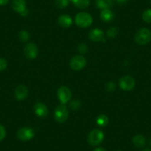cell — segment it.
Listing matches in <instances>:
<instances>
[{"label": "cell", "mask_w": 151, "mask_h": 151, "mask_svg": "<svg viewBox=\"0 0 151 151\" xmlns=\"http://www.w3.org/2000/svg\"><path fill=\"white\" fill-rule=\"evenodd\" d=\"M55 6L58 8H65L69 3V0H55Z\"/></svg>", "instance_id": "ffe728a7"}, {"label": "cell", "mask_w": 151, "mask_h": 151, "mask_svg": "<svg viewBox=\"0 0 151 151\" xmlns=\"http://www.w3.org/2000/svg\"><path fill=\"white\" fill-rule=\"evenodd\" d=\"M150 3H151V0H150Z\"/></svg>", "instance_id": "e575fe53"}, {"label": "cell", "mask_w": 151, "mask_h": 151, "mask_svg": "<svg viewBox=\"0 0 151 151\" xmlns=\"http://www.w3.org/2000/svg\"><path fill=\"white\" fill-rule=\"evenodd\" d=\"M104 139V133L99 129H95L89 133L88 137V143L91 146H97L102 142Z\"/></svg>", "instance_id": "3957f363"}, {"label": "cell", "mask_w": 151, "mask_h": 151, "mask_svg": "<svg viewBox=\"0 0 151 151\" xmlns=\"http://www.w3.org/2000/svg\"><path fill=\"white\" fill-rule=\"evenodd\" d=\"M88 46H87L85 44H84V43H82V44H80L79 46H78V51L81 53H86L87 51H88Z\"/></svg>", "instance_id": "d4e9b609"}, {"label": "cell", "mask_w": 151, "mask_h": 151, "mask_svg": "<svg viewBox=\"0 0 151 151\" xmlns=\"http://www.w3.org/2000/svg\"><path fill=\"white\" fill-rule=\"evenodd\" d=\"M76 24L79 27L85 28L92 24L93 18L89 14L86 12H80L76 16L75 18Z\"/></svg>", "instance_id": "7a4b0ae2"}, {"label": "cell", "mask_w": 151, "mask_h": 151, "mask_svg": "<svg viewBox=\"0 0 151 151\" xmlns=\"http://www.w3.org/2000/svg\"><path fill=\"white\" fill-rule=\"evenodd\" d=\"M149 144H150V146H151V137L150 138V140H149Z\"/></svg>", "instance_id": "836d02e7"}, {"label": "cell", "mask_w": 151, "mask_h": 151, "mask_svg": "<svg viewBox=\"0 0 151 151\" xmlns=\"http://www.w3.org/2000/svg\"><path fill=\"white\" fill-rule=\"evenodd\" d=\"M28 95V90L24 85H20L17 86L15 90V97L18 101H22L25 99Z\"/></svg>", "instance_id": "30bf717a"}, {"label": "cell", "mask_w": 151, "mask_h": 151, "mask_svg": "<svg viewBox=\"0 0 151 151\" xmlns=\"http://www.w3.org/2000/svg\"><path fill=\"white\" fill-rule=\"evenodd\" d=\"M69 1H71L76 7L81 9L88 8L90 5V0H69Z\"/></svg>", "instance_id": "ac0fdd59"}, {"label": "cell", "mask_w": 151, "mask_h": 151, "mask_svg": "<svg viewBox=\"0 0 151 151\" xmlns=\"http://www.w3.org/2000/svg\"><path fill=\"white\" fill-rule=\"evenodd\" d=\"M27 14H28V10L26 9V10H24V11H23L21 15L22 16V17H26V16H27Z\"/></svg>", "instance_id": "f546056e"}, {"label": "cell", "mask_w": 151, "mask_h": 151, "mask_svg": "<svg viewBox=\"0 0 151 151\" xmlns=\"http://www.w3.org/2000/svg\"><path fill=\"white\" fill-rule=\"evenodd\" d=\"M93 151H106V150H104V148L99 147V148H96V149H95V150H94Z\"/></svg>", "instance_id": "4dcf8cb0"}, {"label": "cell", "mask_w": 151, "mask_h": 151, "mask_svg": "<svg viewBox=\"0 0 151 151\" xmlns=\"http://www.w3.org/2000/svg\"><path fill=\"white\" fill-rule=\"evenodd\" d=\"M113 17H114V15H113V12L109 9L102 10L101 14H100V17H101V20L105 22L111 21L113 19Z\"/></svg>", "instance_id": "9a60e30c"}, {"label": "cell", "mask_w": 151, "mask_h": 151, "mask_svg": "<svg viewBox=\"0 0 151 151\" xmlns=\"http://www.w3.org/2000/svg\"><path fill=\"white\" fill-rule=\"evenodd\" d=\"M5 136H6V130L2 124H0V141L3 140Z\"/></svg>", "instance_id": "83f0119b"}, {"label": "cell", "mask_w": 151, "mask_h": 151, "mask_svg": "<svg viewBox=\"0 0 151 151\" xmlns=\"http://www.w3.org/2000/svg\"><path fill=\"white\" fill-rule=\"evenodd\" d=\"M142 151H151V149H145Z\"/></svg>", "instance_id": "d6a6232c"}, {"label": "cell", "mask_w": 151, "mask_h": 151, "mask_svg": "<svg viewBox=\"0 0 151 151\" xmlns=\"http://www.w3.org/2000/svg\"><path fill=\"white\" fill-rule=\"evenodd\" d=\"M142 19L147 23H151V9L145 11L142 14Z\"/></svg>", "instance_id": "44dd1931"}, {"label": "cell", "mask_w": 151, "mask_h": 151, "mask_svg": "<svg viewBox=\"0 0 151 151\" xmlns=\"http://www.w3.org/2000/svg\"><path fill=\"white\" fill-rule=\"evenodd\" d=\"M87 61L82 56H75L70 61V66L73 70H81L85 67Z\"/></svg>", "instance_id": "5b68a950"}, {"label": "cell", "mask_w": 151, "mask_h": 151, "mask_svg": "<svg viewBox=\"0 0 151 151\" xmlns=\"http://www.w3.org/2000/svg\"><path fill=\"white\" fill-rule=\"evenodd\" d=\"M72 19L68 15H61L58 18V23L61 27L68 28L72 24Z\"/></svg>", "instance_id": "5bb4252c"}, {"label": "cell", "mask_w": 151, "mask_h": 151, "mask_svg": "<svg viewBox=\"0 0 151 151\" xmlns=\"http://www.w3.org/2000/svg\"><path fill=\"white\" fill-rule=\"evenodd\" d=\"M58 97L63 104H66L71 98V92L69 88L66 86H62L58 90Z\"/></svg>", "instance_id": "ba28073f"}, {"label": "cell", "mask_w": 151, "mask_h": 151, "mask_svg": "<svg viewBox=\"0 0 151 151\" xmlns=\"http://www.w3.org/2000/svg\"><path fill=\"white\" fill-rule=\"evenodd\" d=\"M119 86L124 91H130L135 87V80L130 76H125L119 79Z\"/></svg>", "instance_id": "52a82bcc"}, {"label": "cell", "mask_w": 151, "mask_h": 151, "mask_svg": "<svg viewBox=\"0 0 151 151\" xmlns=\"http://www.w3.org/2000/svg\"><path fill=\"white\" fill-rule=\"evenodd\" d=\"M118 33V29L116 27H110L108 29V30L107 31V35L109 38H113L115 37L116 36Z\"/></svg>", "instance_id": "603a6c76"}, {"label": "cell", "mask_w": 151, "mask_h": 151, "mask_svg": "<svg viewBox=\"0 0 151 151\" xmlns=\"http://www.w3.org/2000/svg\"><path fill=\"white\" fill-rule=\"evenodd\" d=\"M89 38L93 42H104V32L99 29H93L89 33Z\"/></svg>", "instance_id": "7c38bea8"}, {"label": "cell", "mask_w": 151, "mask_h": 151, "mask_svg": "<svg viewBox=\"0 0 151 151\" xmlns=\"http://www.w3.org/2000/svg\"><path fill=\"white\" fill-rule=\"evenodd\" d=\"M115 88H116V85L113 82H107L105 85V89L107 90V91H109V92H110V91H113V90L115 89Z\"/></svg>", "instance_id": "484cf974"}, {"label": "cell", "mask_w": 151, "mask_h": 151, "mask_svg": "<svg viewBox=\"0 0 151 151\" xmlns=\"http://www.w3.org/2000/svg\"><path fill=\"white\" fill-rule=\"evenodd\" d=\"M135 41L140 45H145L151 41V31L146 27L141 28L135 35Z\"/></svg>", "instance_id": "6da1fadb"}, {"label": "cell", "mask_w": 151, "mask_h": 151, "mask_svg": "<svg viewBox=\"0 0 151 151\" xmlns=\"http://www.w3.org/2000/svg\"><path fill=\"white\" fill-rule=\"evenodd\" d=\"M133 143L136 147L140 148L142 147L145 145V143H146V139L142 135H136L133 137Z\"/></svg>", "instance_id": "2e32d148"}, {"label": "cell", "mask_w": 151, "mask_h": 151, "mask_svg": "<svg viewBox=\"0 0 151 151\" xmlns=\"http://www.w3.org/2000/svg\"><path fill=\"white\" fill-rule=\"evenodd\" d=\"M8 2H9V0H0V5H6Z\"/></svg>", "instance_id": "f1b7e54d"}, {"label": "cell", "mask_w": 151, "mask_h": 151, "mask_svg": "<svg viewBox=\"0 0 151 151\" xmlns=\"http://www.w3.org/2000/svg\"><path fill=\"white\" fill-rule=\"evenodd\" d=\"M12 8L17 12L20 14L26 10V2L25 0H13Z\"/></svg>", "instance_id": "4fadbf2b"}, {"label": "cell", "mask_w": 151, "mask_h": 151, "mask_svg": "<svg viewBox=\"0 0 151 151\" xmlns=\"http://www.w3.org/2000/svg\"><path fill=\"white\" fill-rule=\"evenodd\" d=\"M34 112L38 116L40 117H46L48 114V109L46 107L45 104L43 103H37L34 106Z\"/></svg>", "instance_id": "8fae6325"}, {"label": "cell", "mask_w": 151, "mask_h": 151, "mask_svg": "<svg viewBox=\"0 0 151 151\" xmlns=\"http://www.w3.org/2000/svg\"><path fill=\"white\" fill-rule=\"evenodd\" d=\"M109 119L107 118V116L105 115H99L96 119V123L98 125H99L100 127H104V126L107 125L108 124Z\"/></svg>", "instance_id": "d6986e66"}, {"label": "cell", "mask_w": 151, "mask_h": 151, "mask_svg": "<svg viewBox=\"0 0 151 151\" xmlns=\"http://www.w3.org/2000/svg\"><path fill=\"white\" fill-rule=\"evenodd\" d=\"M80 105L81 103L79 100H73V101H72L70 103V107L71 110H78V109L80 107Z\"/></svg>", "instance_id": "cb8c5ba5"}, {"label": "cell", "mask_w": 151, "mask_h": 151, "mask_svg": "<svg viewBox=\"0 0 151 151\" xmlns=\"http://www.w3.org/2000/svg\"><path fill=\"white\" fill-rule=\"evenodd\" d=\"M69 112L65 104H60L56 107L54 113L55 119L59 123H63L68 119Z\"/></svg>", "instance_id": "277c9868"}, {"label": "cell", "mask_w": 151, "mask_h": 151, "mask_svg": "<svg viewBox=\"0 0 151 151\" xmlns=\"http://www.w3.org/2000/svg\"><path fill=\"white\" fill-rule=\"evenodd\" d=\"M118 151H120V150H118Z\"/></svg>", "instance_id": "d590c367"}, {"label": "cell", "mask_w": 151, "mask_h": 151, "mask_svg": "<svg viewBox=\"0 0 151 151\" xmlns=\"http://www.w3.org/2000/svg\"><path fill=\"white\" fill-rule=\"evenodd\" d=\"M7 65H8L7 61L5 59L0 58V71H2L6 69Z\"/></svg>", "instance_id": "4316f807"}, {"label": "cell", "mask_w": 151, "mask_h": 151, "mask_svg": "<svg viewBox=\"0 0 151 151\" xmlns=\"http://www.w3.org/2000/svg\"><path fill=\"white\" fill-rule=\"evenodd\" d=\"M24 53L27 59H34L38 55V48L34 43H28L24 47Z\"/></svg>", "instance_id": "9c48e42d"}, {"label": "cell", "mask_w": 151, "mask_h": 151, "mask_svg": "<svg viewBox=\"0 0 151 151\" xmlns=\"http://www.w3.org/2000/svg\"><path fill=\"white\" fill-rule=\"evenodd\" d=\"M96 6L100 9H109L113 5L112 0H96Z\"/></svg>", "instance_id": "e0dca14e"}, {"label": "cell", "mask_w": 151, "mask_h": 151, "mask_svg": "<svg viewBox=\"0 0 151 151\" xmlns=\"http://www.w3.org/2000/svg\"><path fill=\"white\" fill-rule=\"evenodd\" d=\"M116 1L119 4H122V3H124L127 0H116Z\"/></svg>", "instance_id": "1f68e13d"}, {"label": "cell", "mask_w": 151, "mask_h": 151, "mask_svg": "<svg viewBox=\"0 0 151 151\" xmlns=\"http://www.w3.org/2000/svg\"><path fill=\"white\" fill-rule=\"evenodd\" d=\"M19 37L22 42H27L30 38V35L26 30H21L19 33Z\"/></svg>", "instance_id": "7402d4cb"}, {"label": "cell", "mask_w": 151, "mask_h": 151, "mask_svg": "<svg viewBox=\"0 0 151 151\" xmlns=\"http://www.w3.org/2000/svg\"><path fill=\"white\" fill-rule=\"evenodd\" d=\"M17 137L23 142H27L33 139L34 136V130L30 127H22L17 131Z\"/></svg>", "instance_id": "8992f818"}]
</instances>
